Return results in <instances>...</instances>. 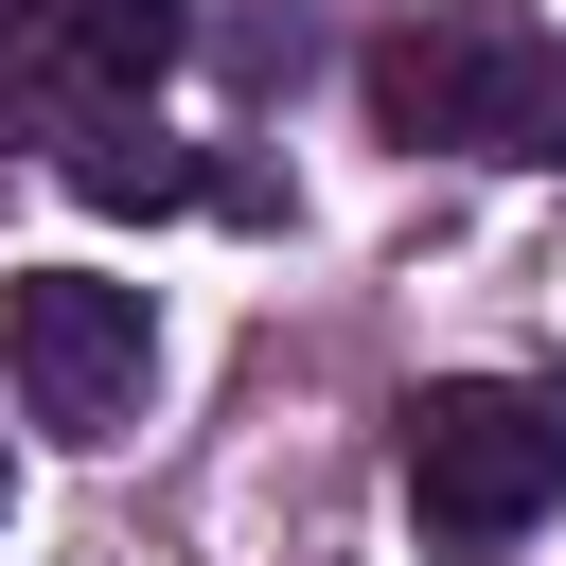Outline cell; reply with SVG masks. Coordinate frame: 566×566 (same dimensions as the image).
I'll use <instances>...</instances> for the list:
<instances>
[{
    "mask_svg": "<svg viewBox=\"0 0 566 566\" xmlns=\"http://www.w3.org/2000/svg\"><path fill=\"white\" fill-rule=\"evenodd\" d=\"M371 124L495 177H566V35L531 0H407L371 35Z\"/></svg>",
    "mask_w": 566,
    "mask_h": 566,
    "instance_id": "obj_1",
    "label": "cell"
},
{
    "mask_svg": "<svg viewBox=\"0 0 566 566\" xmlns=\"http://www.w3.org/2000/svg\"><path fill=\"white\" fill-rule=\"evenodd\" d=\"M407 513H424L442 566L531 548V531L566 513V389H531V371H442V389L407 407Z\"/></svg>",
    "mask_w": 566,
    "mask_h": 566,
    "instance_id": "obj_2",
    "label": "cell"
},
{
    "mask_svg": "<svg viewBox=\"0 0 566 566\" xmlns=\"http://www.w3.org/2000/svg\"><path fill=\"white\" fill-rule=\"evenodd\" d=\"M0 354H18V407H35L53 442H124L142 389H159V318H142V283H88V265H35V283L0 301Z\"/></svg>",
    "mask_w": 566,
    "mask_h": 566,
    "instance_id": "obj_3",
    "label": "cell"
},
{
    "mask_svg": "<svg viewBox=\"0 0 566 566\" xmlns=\"http://www.w3.org/2000/svg\"><path fill=\"white\" fill-rule=\"evenodd\" d=\"M53 142H71V195H88V212H177V195H212V177H195V142H159V106H142V88H71V106H53Z\"/></svg>",
    "mask_w": 566,
    "mask_h": 566,
    "instance_id": "obj_4",
    "label": "cell"
},
{
    "mask_svg": "<svg viewBox=\"0 0 566 566\" xmlns=\"http://www.w3.org/2000/svg\"><path fill=\"white\" fill-rule=\"evenodd\" d=\"M53 35H71V88H159L195 53V0H53Z\"/></svg>",
    "mask_w": 566,
    "mask_h": 566,
    "instance_id": "obj_5",
    "label": "cell"
},
{
    "mask_svg": "<svg viewBox=\"0 0 566 566\" xmlns=\"http://www.w3.org/2000/svg\"><path fill=\"white\" fill-rule=\"evenodd\" d=\"M53 106H71V35L53 0H0V142H53Z\"/></svg>",
    "mask_w": 566,
    "mask_h": 566,
    "instance_id": "obj_6",
    "label": "cell"
}]
</instances>
